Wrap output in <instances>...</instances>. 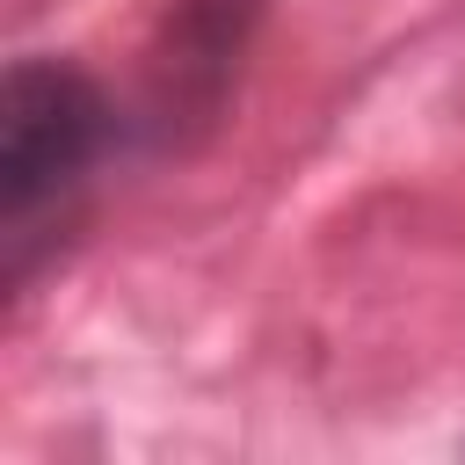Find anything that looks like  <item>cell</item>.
Wrapping results in <instances>:
<instances>
[{"label": "cell", "mask_w": 465, "mask_h": 465, "mask_svg": "<svg viewBox=\"0 0 465 465\" xmlns=\"http://www.w3.org/2000/svg\"><path fill=\"white\" fill-rule=\"evenodd\" d=\"M262 29V0H174L160 51H153V116L167 124H218L232 73Z\"/></svg>", "instance_id": "2"}, {"label": "cell", "mask_w": 465, "mask_h": 465, "mask_svg": "<svg viewBox=\"0 0 465 465\" xmlns=\"http://www.w3.org/2000/svg\"><path fill=\"white\" fill-rule=\"evenodd\" d=\"M116 116L109 94L58 58H22L0 80V225L22 240V225L58 203L109 145Z\"/></svg>", "instance_id": "1"}]
</instances>
